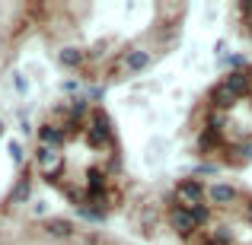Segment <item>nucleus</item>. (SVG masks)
Segmentation results:
<instances>
[{"instance_id": "12", "label": "nucleus", "mask_w": 252, "mask_h": 245, "mask_svg": "<svg viewBox=\"0 0 252 245\" xmlns=\"http://www.w3.org/2000/svg\"><path fill=\"white\" fill-rule=\"evenodd\" d=\"M246 19H249V29H252V3H246Z\"/></svg>"}, {"instance_id": "7", "label": "nucleus", "mask_w": 252, "mask_h": 245, "mask_svg": "<svg viewBox=\"0 0 252 245\" xmlns=\"http://www.w3.org/2000/svg\"><path fill=\"white\" fill-rule=\"evenodd\" d=\"M208 197L214 204H233L236 201V188H230V185H211V188H208Z\"/></svg>"}, {"instance_id": "5", "label": "nucleus", "mask_w": 252, "mask_h": 245, "mask_svg": "<svg viewBox=\"0 0 252 245\" xmlns=\"http://www.w3.org/2000/svg\"><path fill=\"white\" fill-rule=\"evenodd\" d=\"M122 67L128 70V74H137V70H147V67H150V54H147L144 48L125 51V57H122Z\"/></svg>"}, {"instance_id": "9", "label": "nucleus", "mask_w": 252, "mask_h": 245, "mask_svg": "<svg viewBox=\"0 0 252 245\" xmlns=\"http://www.w3.org/2000/svg\"><path fill=\"white\" fill-rule=\"evenodd\" d=\"M61 64L64 67H80L83 64V51L80 48H64L61 51Z\"/></svg>"}, {"instance_id": "13", "label": "nucleus", "mask_w": 252, "mask_h": 245, "mask_svg": "<svg viewBox=\"0 0 252 245\" xmlns=\"http://www.w3.org/2000/svg\"><path fill=\"white\" fill-rule=\"evenodd\" d=\"M201 245H220V242H214V239H204Z\"/></svg>"}, {"instance_id": "4", "label": "nucleus", "mask_w": 252, "mask_h": 245, "mask_svg": "<svg viewBox=\"0 0 252 245\" xmlns=\"http://www.w3.org/2000/svg\"><path fill=\"white\" fill-rule=\"evenodd\" d=\"M169 223H172V229H176L179 236H191V233L198 229L191 210H185V207H172V210H169Z\"/></svg>"}, {"instance_id": "14", "label": "nucleus", "mask_w": 252, "mask_h": 245, "mask_svg": "<svg viewBox=\"0 0 252 245\" xmlns=\"http://www.w3.org/2000/svg\"><path fill=\"white\" fill-rule=\"evenodd\" d=\"M246 217H249V220H252V201H249V207H246Z\"/></svg>"}, {"instance_id": "2", "label": "nucleus", "mask_w": 252, "mask_h": 245, "mask_svg": "<svg viewBox=\"0 0 252 245\" xmlns=\"http://www.w3.org/2000/svg\"><path fill=\"white\" fill-rule=\"evenodd\" d=\"M61 169H64V153L55 147H42L38 143V172H42L45 182H58L61 178Z\"/></svg>"}, {"instance_id": "3", "label": "nucleus", "mask_w": 252, "mask_h": 245, "mask_svg": "<svg viewBox=\"0 0 252 245\" xmlns=\"http://www.w3.org/2000/svg\"><path fill=\"white\" fill-rule=\"evenodd\" d=\"M64 140H67V128H61L58 121H48L42 131H38V143H42V147H55V150H61V147H64Z\"/></svg>"}, {"instance_id": "11", "label": "nucleus", "mask_w": 252, "mask_h": 245, "mask_svg": "<svg viewBox=\"0 0 252 245\" xmlns=\"http://www.w3.org/2000/svg\"><path fill=\"white\" fill-rule=\"evenodd\" d=\"M10 156H13V160H23V150H19V143H10Z\"/></svg>"}, {"instance_id": "1", "label": "nucleus", "mask_w": 252, "mask_h": 245, "mask_svg": "<svg viewBox=\"0 0 252 245\" xmlns=\"http://www.w3.org/2000/svg\"><path fill=\"white\" fill-rule=\"evenodd\" d=\"M204 194H208V188H204L201 182H195V178L179 182L176 185V207L195 210V207H201V204H204Z\"/></svg>"}, {"instance_id": "10", "label": "nucleus", "mask_w": 252, "mask_h": 245, "mask_svg": "<svg viewBox=\"0 0 252 245\" xmlns=\"http://www.w3.org/2000/svg\"><path fill=\"white\" fill-rule=\"evenodd\" d=\"M240 156H243V160H252V140H246V143H243Z\"/></svg>"}, {"instance_id": "15", "label": "nucleus", "mask_w": 252, "mask_h": 245, "mask_svg": "<svg viewBox=\"0 0 252 245\" xmlns=\"http://www.w3.org/2000/svg\"><path fill=\"white\" fill-rule=\"evenodd\" d=\"M249 99H252V92H249Z\"/></svg>"}, {"instance_id": "8", "label": "nucleus", "mask_w": 252, "mask_h": 245, "mask_svg": "<svg viewBox=\"0 0 252 245\" xmlns=\"http://www.w3.org/2000/svg\"><path fill=\"white\" fill-rule=\"evenodd\" d=\"M45 229H48L51 236H58V239H70V236H74V223H67V220H48Z\"/></svg>"}, {"instance_id": "6", "label": "nucleus", "mask_w": 252, "mask_h": 245, "mask_svg": "<svg viewBox=\"0 0 252 245\" xmlns=\"http://www.w3.org/2000/svg\"><path fill=\"white\" fill-rule=\"evenodd\" d=\"M223 86L240 99L243 92H252V74H249V70H236V74H230L227 80H223Z\"/></svg>"}]
</instances>
